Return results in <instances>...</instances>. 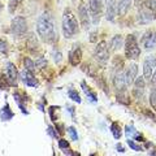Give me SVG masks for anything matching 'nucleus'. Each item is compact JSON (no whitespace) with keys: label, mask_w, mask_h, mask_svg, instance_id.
<instances>
[{"label":"nucleus","mask_w":156,"mask_h":156,"mask_svg":"<svg viewBox=\"0 0 156 156\" xmlns=\"http://www.w3.org/2000/svg\"><path fill=\"white\" fill-rule=\"evenodd\" d=\"M8 86H9V82L7 80V76L0 74V90H7Z\"/></svg>","instance_id":"nucleus-26"},{"label":"nucleus","mask_w":156,"mask_h":156,"mask_svg":"<svg viewBox=\"0 0 156 156\" xmlns=\"http://www.w3.org/2000/svg\"><path fill=\"white\" fill-rule=\"evenodd\" d=\"M68 95H69L70 99H72V100H74L76 103H81V101H82L80 94H78L76 90H69V91H68Z\"/></svg>","instance_id":"nucleus-23"},{"label":"nucleus","mask_w":156,"mask_h":156,"mask_svg":"<svg viewBox=\"0 0 156 156\" xmlns=\"http://www.w3.org/2000/svg\"><path fill=\"white\" fill-rule=\"evenodd\" d=\"M0 52L3 55H8V43L4 39H0Z\"/></svg>","instance_id":"nucleus-27"},{"label":"nucleus","mask_w":156,"mask_h":156,"mask_svg":"<svg viewBox=\"0 0 156 156\" xmlns=\"http://www.w3.org/2000/svg\"><path fill=\"white\" fill-rule=\"evenodd\" d=\"M113 83L117 92H125L126 91V87H128V81H126V74H125V70H119L116 73V76L113 78Z\"/></svg>","instance_id":"nucleus-7"},{"label":"nucleus","mask_w":156,"mask_h":156,"mask_svg":"<svg viewBox=\"0 0 156 156\" xmlns=\"http://www.w3.org/2000/svg\"><path fill=\"white\" fill-rule=\"evenodd\" d=\"M56 128L55 126H50V128H48V134H50L52 138H55V139H57L58 138V135H57V133H56Z\"/></svg>","instance_id":"nucleus-32"},{"label":"nucleus","mask_w":156,"mask_h":156,"mask_svg":"<svg viewBox=\"0 0 156 156\" xmlns=\"http://www.w3.org/2000/svg\"><path fill=\"white\" fill-rule=\"evenodd\" d=\"M140 42H142V46L146 48V50H151V48H154L155 44H156V31L148 30L147 33H144Z\"/></svg>","instance_id":"nucleus-10"},{"label":"nucleus","mask_w":156,"mask_h":156,"mask_svg":"<svg viewBox=\"0 0 156 156\" xmlns=\"http://www.w3.org/2000/svg\"><path fill=\"white\" fill-rule=\"evenodd\" d=\"M5 76H7V80L9 82V85L16 87L17 86V81H18V70H17V68L14 66V64H12V62H8L7 64Z\"/></svg>","instance_id":"nucleus-9"},{"label":"nucleus","mask_w":156,"mask_h":156,"mask_svg":"<svg viewBox=\"0 0 156 156\" xmlns=\"http://www.w3.org/2000/svg\"><path fill=\"white\" fill-rule=\"evenodd\" d=\"M21 3H22V0H11V2H9V12L13 13Z\"/></svg>","instance_id":"nucleus-25"},{"label":"nucleus","mask_w":156,"mask_h":156,"mask_svg":"<svg viewBox=\"0 0 156 156\" xmlns=\"http://www.w3.org/2000/svg\"><path fill=\"white\" fill-rule=\"evenodd\" d=\"M151 83H152L154 89H156V72L152 74V77H151Z\"/></svg>","instance_id":"nucleus-35"},{"label":"nucleus","mask_w":156,"mask_h":156,"mask_svg":"<svg viewBox=\"0 0 156 156\" xmlns=\"http://www.w3.org/2000/svg\"><path fill=\"white\" fill-rule=\"evenodd\" d=\"M27 31V22L25 17L18 16L12 21L11 23V33L16 37H21Z\"/></svg>","instance_id":"nucleus-4"},{"label":"nucleus","mask_w":156,"mask_h":156,"mask_svg":"<svg viewBox=\"0 0 156 156\" xmlns=\"http://www.w3.org/2000/svg\"><path fill=\"white\" fill-rule=\"evenodd\" d=\"M119 13V0H108L105 9V17L108 21H113L116 14Z\"/></svg>","instance_id":"nucleus-11"},{"label":"nucleus","mask_w":156,"mask_h":156,"mask_svg":"<svg viewBox=\"0 0 156 156\" xmlns=\"http://www.w3.org/2000/svg\"><path fill=\"white\" fill-rule=\"evenodd\" d=\"M95 58L98 62L100 64H105L109 58V51H108V47H107V43L103 41L100 42L99 44L96 46L95 48Z\"/></svg>","instance_id":"nucleus-6"},{"label":"nucleus","mask_w":156,"mask_h":156,"mask_svg":"<svg viewBox=\"0 0 156 156\" xmlns=\"http://www.w3.org/2000/svg\"><path fill=\"white\" fill-rule=\"evenodd\" d=\"M116 148L119 150V152H121V154L125 152V148L122 147V144H121V143H117V144H116Z\"/></svg>","instance_id":"nucleus-36"},{"label":"nucleus","mask_w":156,"mask_h":156,"mask_svg":"<svg viewBox=\"0 0 156 156\" xmlns=\"http://www.w3.org/2000/svg\"><path fill=\"white\" fill-rule=\"evenodd\" d=\"M133 3V0H119V14L124 16V14L129 11V8Z\"/></svg>","instance_id":"nucleus-19"},{"label":"nucleus","mask_w":156,"mask_h":156,"mask_svg":"<svg viewBox=\"0 0 156 156\" xmlns=\"http://www.w3.org/2000/svg\"><path fill=\"white\" fill-rule=\"evenodd\" d=\"M150 104L152 107V109L156 112V89H152L150 94Z\"/></svg>","instance_id":"nucleus-24"},{"label":"nucleus","mask_w":156,"mask_h":156,"mask_svg":"<svg viewBox=\"0 0 156 156\" xmlns=\"http://www.w3.org/2000/svg\"><path fill=\"white\" fill-rule=\"evenodd\" d=\"M133 94H134L135 98H142L143 94H144V89H140V87H134Z\"/></svg>","instance_id":"nucleus-31"},{"label":"nucleus","mask_w":156,"mask_h":156,"mask_svg":"<svg viewBox=\"0 0 156 156\" xmlns=\"http://www.w3.org/2000/svg\"><path fill=\"white\" fill-rule=\"evenodd\" d=\"M42 65H43V66H46V65H47V62H46V60H42V58H39V60L35 62V66H37V68H41Z\"/></svg>","instance_id":"nucleus-34"},{"label":"nucleus","mask_w":156,"mask_h":156,"mask_svg":"<svg viewBox=\"0 0 156 156\" xmlns=\"http://www.w3.org/2000/svg\"><path fill=\"white\" fill-rule=\"evenodd\" d=\"M58 147H60L62 151L64 150H69V142L65 139H58Z\"/></svg>","instance_id":"nucleus-30"},{"label":"nucleus","mask_w":156,"mask_h":156,"mask_svg":"<svg viewBox=\"0 0 156 156\" xmlns=\"http://www.w3.org/2000/svg\"><path fill=\"white\" fill-rule=\"evenodd\" d=\"M53 56H55V61L58 64V62L61 61V53H60V52H57V51H55V52H53Z\"/></svg>","instance_id":"nucleus-33"},{"label":"nucleus","mask_w":156,"mask_h":156,"mask_svg":"<svg viewBox=\"0 0 156 156\" xmlns=\"http://www.w3.org/2000/svg\"><path fill=\"white\" fill-rule=\"evenodd\" d=\"M156 65V58L154 57H148L147 60L144 61L143 64V73H144V81H148L151 80V77H152V68Z\"/></svg>","instance_id":"nucleus-13"},{"label":"nucleus","mask_w":156,"mask_h":156,"mask_svg":"<svg viewBox=\"0 0 156 156\" xmlns=\"http://www.w3.org/2000/svg\"><path fill=\"white\" fill-rule=\"evenodd\" d=\"M128 144L130 146V148H131V150L139 151V152H140V151H143V147H142V146H139V144L134 143V142H133V140H131V139H128Z\"/></svg>","instance_id":"nucleus-28"},{"label":"nucleus","mask_w":156,"mask_h":156,"mask_svg":"<svg viewBox=\"0 0 156 156\" xmlns=\"http://www.w3.org/2000/svg\"><path fill=\"white\" fill-rule=\"evenodd\" d=\"M140 55V48L138 47V42L134 35H128L125 38V56L130 60H135Z\"/></svg>","instance_id":"nucleus-3"},{"label":"nucleus","mask_w":156,"mask_h":156,"mask_svg":"<svg viewBox=\"0 0 156 156\" xmlns=\"http://www.w3.org/2000/svg\"><path fill=\"white\" fill-rule=\"evenodd\" d=\"M89 8L92 22L96 25L103 13V0H89Z\"/></svg>","instance_id":"nucleus-5"},{"label":"nucleus","mask_w":156,"mask_h":156,"mask_svg":"<svg viewBox=\"0 0 156 156\" xmlns=\"http://www.w3.org/2000/svg\"><path fill=\"white\" fill-rule=\"evenodd\" d=\"M125 74H126V81H128V85H131L135 81L136 74H138V65H136V64H131L128 68V70L125 72Z\"/></svg>","instance_id":"nucleus-15"},{"label":"nucleus","mask_w":156,"mask_h":156,"mask_svg":"<svg viewBox=\"0 0 156 156\" xmlns=\"http://www.w3.org/2000/svg\"><path fill=\"white\" fill-rule=\"evenodd\" d=\"M81 87H82V90H83L85 95L87 96V99H89L90 101H92V103H96V101H98V96H96V94L90 89L89 86H87V83H86L85 81H82V82H81Z\"/></svg>","instance_id":"nucleus-16"},{"label":"nucleus","mask_w":156,"mask_h":156,"mask_svg":"<svg viewBox=\"0 0 156 156\" xmlns=\"http://www.w3.org/2000/svg\"><path fill=\"white\" fill-rule=\"evenodd\" d=\"M37 33L42 41L52 43L56 41L57 34L55 27V21L50 13H42L37 21Z\"/></svg>","instance_id":"nucleus-1"},{"label":"nucleus","mask_w":156,"mask_h":156,"mask_svg":"<svg viewBox=\"0 0 156 156\" xmlns=\"http://www.w3.org/2000/svg\"><path fill=\"white\" fill-rule=\"evenodd\" d=\"M122 44H124V37L120 35V34H117V35H115L111 39V50L112 51L120 50V48L122 47Z\"/></svg>","instance_id":"nucleus-18"},{"label":"nucleus","mask_w":156,"mask_h":156,"mask_svg":"<svg viewBox=\"0 0 156 156\" xmlns=\"http://www.w3.org/2000/svg\"><path fill=\"white\" fill-rule=\"evenodd\" d=\"M23 65H25V69L27 70H31L34 72V69H35V62H34L30 57H25V60H23Z\"/></svg>","instance_id":"nucleus-22"},{"label":"nucleus","mask_w":156,"mask_h":156,"mask_svg":"<svg viewBox=\"0 0 156 156\" xmlns=\"http://www.w3.org/2000/svg\"><path fill=\"white\" fill-rule=\"evenodd\" d=\"M13 116H14V113L11 111V108H9L8 103L0 109V119H2V121H11L13 119Z\"/></svg>","instance_id":"nucleus-17"},{"label":"nucleus","mask_w":156,"mask_h":156,"mask_svg":"<svg viewBox=\"0 0 156 156\" xmlns=\"http://www.w3.org/2000/svg\"><path fill=\"white\" fill-rule=\"evenodd\" d=\"M82 60V50L81 47H76L73 51L69 53V62L73 66H77Z\"/></svg>","instance_id":"nucleus-14"},{"label":"nucleus","mask_w":156,"mask_h":156,"mask_svg":"<svg viewBox=\"0 0 156 156\" xmlns=\"http://www.w3.org/2000/svg\"><path fill=\"white\" fill-rule=\"evenodd\" d=\"M2 8H3V5H2V3H0V11H2Z\"/></svg>","instance_id":"nucleus-37"},{"label":"nucleus","mask_w":156,"mask_h":156,"mask_svg":"<svg viewBox=\"0 0 156 156\" xmlns=\"http://www.w3.org/2000/svg\"><path fill=\"white\" fill-rule=\"evenodd\" d=\"M78 31H80V26H78L76 16L70 12V9H66L62 16V34L66 39H69L73 35H76Z\"/></svg>","instance_id":"nucleus-2"},{"label":"nucleus","mask_w":156,"mask_h":156,"mask_svg":"<svg viewBox=\"0 0 156 156\" xmlns=\"http://www.w3.org/2000/svg\"><path fill=\"white\" fill-rule=\"evenodd\" d=\"M68 133H69L70 138L73 140H78V134H77V130L73 128V126H70V128H68Z\"/></svg>","instance_id":"nucleus-29"},{"label":"nucleus","mask_w":156,"mask_h":156,"mask_svg":"<svg viewBox=\"0 0 156 156\" xmlns=\"http://www.w3.org/2000/svg\"><path fill=\"white\" fill-rule=\"evenodd\" d=\"M21 80L25 82V85L29 87H38V85H39V82L37 80V77L34 76V73L27 69L21 72Z\"/></svg>","instance_id":"nucleus-12"},{"label":"nucleus","mask_w":156,"mask_h":156,"mask_svg":"<svg viewBox=\"0 0 156 156\" xmlns=\"http://www.w3.org/2000/svg\"><path fill=\"white\" fill-rule=\"evenodd\" d=\"M78 14H80V20H81V25L83 27V30H89L91 26V18L89 16V9H87L86 4L82 3L80 8H78Z\"/></svg>","instance_id":"nucleus-8"},{"label":"nucleus","mask_w":156,"mask_h":156,"mask_svg":"<svg viewBox=\"0 0 156 156\" xmlns=\"http://www.w3.org/2000/svg\"><path fill=\"white\" fill-rule=\"evenodd\" d=\"M111 131H112V134H113V136H115L116 139H120L121 135H122L121 128H120V125L117 124V122H113V124L111 125Z\"/></svg>","instance_id":"nucleus-20"},{"label":"nucleus","mask_w":156,"mask_h":156,"mask_svg":"<svg viewBox=\"0 0 156 156\" xmlns=\"http://www.w3.org/2000/svg\"><path fill=\"white\" fill-rule=\"evenodd\" d=\"M13 98H14V100L17 101V104H18V107H20V108H21V111H22V112H23V113H25V115H27L29 112L26 111V108H25V105H23L22 100H21V96H20V94H18V92H14V94H13Z\"/></svg>","instance_id":"nucleus-21"}]
</instances>
